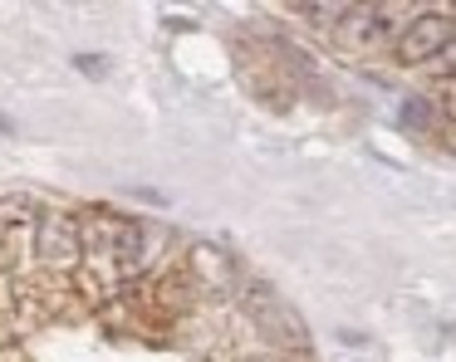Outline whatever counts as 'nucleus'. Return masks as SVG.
<instances>
[{
  "label": "nucleus",
  "instance_id": "nucleus-1",
  "mask_svg": "<svg viewBox=\"0 0 456 362\" xmlns=\"http://www.w3.org/2000/svg\"><path fill=\"white\" fill-rule=\"evenodd\" d=\"M246 309H250L256 328L265 333L270 342L305 348V323L295 318V309H289L285 299H275V294H270V284H250V289H246Z\"/></svg>",
  "mask_w": 456,
  "mask_h": 362
},
{
  "label": "nucleus",
  "instance_id": "nucleus-2",
  "mask_svg": "<svg viewBox=\"0 0 456 362\" xmlns=\"http://www.w3.org/2000/svg\"><path fill=\"white\" fill-rule=\"evenodd\" d=\"M35 260L50 264V269H79L84 245L74 215H40L35 221Z\"/></svg>",
  "mask_w": 456,
  "mask_h": 362
},
{
  "label": "nucleus",
  "instance_id": "nucleus-3",
  "mask_svg": "<svg viewBox=\"0 0 456 362\" xmlns=\"http://www.w3.org/2000/svg\"><path fill=\"white\" fill-rule=\"evenodd\" d=\"M187 274H191V284H197V289L216 294V299H226V294L240 289L236 260H231L221 245H207V240H197V245L187 250Z\"/></svg>",
  "mask_w": 456,
  "mask_h": 362
},
{
  "label": "nucleus",
  "instance_id": "nucleus-4",
  "mask_svg": "<svg viewBox=\"0 0 456 362\" xmlns=\"http://www.w3.org/2000/svg\"><path fill=\"white\" fill-rule=\"evenodd\" d=\"M442 49H452V15H417L397 39V59L403 64H427Z\"/></svg>",
  "mask_w": 456,
  "mask_h": 362
},
{
  "label": "nucleus",
  "instance_id": "nucleus-5",
  "mask_svg": "<svg viewBox=\"0 0 456 362\" xmlns=\"http://www.w3.org/2000/svg\"><path fill=\"white\" fill-rule=\"evenodd\" d=\"M109 260H113V269H118L123 279H133V274L148 269V235H142V225H138V221H128V215H123L118 240H113Z\"/></svg>",
  "mask_w": 456,
  "mask_h": 362
},
{
  "label": "nucleus",
  "instance_id": "nucleus-6",
  "mask_svg": "<svg viewBox=\"0 0 456 362\" xmlns=\"http://www.w3.org/2000/svg\"><path fill=\"white\" fill-rule=\"evenodd\" d=\"M74 225H79V245H84V254H99V260H109L113 240H118L123 215H113V211H89V215H74Z\"/></svg>",
  "mask_w": 456,
  "mask_h": 362
},
{
  "label": "nucleus",
  "instance_id": "nucleus-7",
  "mask_svg": "<svg viewBox=\"0 0 456 362\" xmlns=\"http://www.w3.org/2000/svg\"><path fill=\"white\" fill-rule=\"evenodd\" d=\"M305 15L319 20V25H338V20H348L354 10H348V5H305Z\"/></svg>",
  "mask_w": 456,
  "mask_h": 362
},
{
  "label": "nucleus",
  "instance_id": "nucleus-8",
  "mask_svg": "<svg viewBox=\"0 0 456 362\" xmlns=\"http://www.w3.org/2000/svg\"><path fill=\"white\" fill-rule=\"evenodd\" d=\"M403 123L407 127H427V123H432V108H427L422 98H407V103H403Z\"/></svg>",
  "mask_w": 456,
  "mask_h": 362
},
{
  "label": "nucleus",
  "instance_id": "nucleus-9",
  "mask_svg": "<svg viewBox=\"0 0 456 362\" xmlns=\"http://www.w3.org/2000/svg\"><path fill=\"white\" fill-rule=\"evenodd\" d=\"M74 68L89 74V78H103V74H109V59H103V54H74Z\"/></svg>",
  "mask_w": 456,
  "mask_h": 362
},
{
  "label": "nucleus",
  "instance_id": "nucleus-10",
  "mask_svg": "<svg viewBox=\"0 0 456 362\" xmlns=\"http://www.w3.org/2000/svg\"><path fill=\"white\" fill-rule=\"evenodd\" d=\"M256 362H265V358H256Z\"/></svg>",
  "mask_w": 456,
  "mask_h": 362
}]
</instances>
